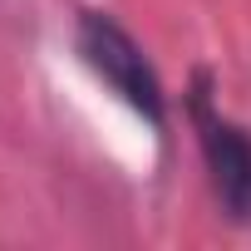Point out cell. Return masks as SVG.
I'll list each match as a JSON object with an SVG mask.
<instances>
[{"instance_id":"obj_1","label":"cell","mask_w":251,"mask_h":251,"mask_svg":"<svg viewBox=\"0 0 251 251\" xmlns=\"http://www.w3.org/2000/svg\"><path fill=\"white\" fill-rule=\"evenodd\" d=\"M74 50L89 64V74L99 84H108L153 133H168V89H163L148 50L108 10H79L74 15Z\"/></svg>"},{"instance_id":"obj_2","label":"cell","mask_w":251,"mask_h":251,"mask_svg":"<svg viewBox=\"0 0 251 251\" xmlns=\"http://www.w3.org/2000/svg\"><path fill=\"white\" fill-rule=\"evenodd\" d=\"M187 118H192L197 153H202V168H207V182H212V197H217L222 217L246 226L251 222V128L217 108L207 74L192 79Z\"/></svg>"}]
</instances>
